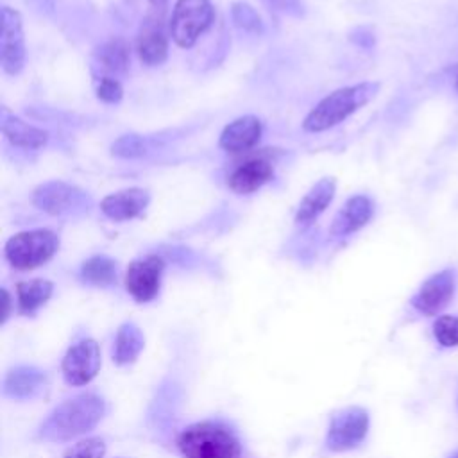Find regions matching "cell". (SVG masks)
Masks as SVG:
<instances>
[{
  "label": "cell",
  "instance_id": "cell-2",
  "mask_svg": "<svg viewBox=\"0 0 458 458\" xmlns=\"http://www.w3.org/2000/svg\"><path fill=\"white\" fill-rule=\"evenodd\" d=\"M379 91V82H360L352 86H345L340 89H335L327 97H324L304 118L302 129L308 132H322L327 131L345 118H349L352 113H356L360 107L369 104Z\"/></svg>",
  "mask_w": 458,
  "mask_h": 458
},
{
  "label": "cell",
  "instance_id": "cell-27",
  "mask_svg": "<svg viewBox=\"0 0 458 458\" xmlns=\"http://www.w3.org/2000/svg\"><path fill=\"white\" fill-rule=\"evenodd\" d=\"M145 152V143L136 134H125L118 138L113 145V154L120 157H136Z\"/></svg>",
  "mask_w": 458,
  "mask_h": 458
},
{
  "label": "cell",
  "instance_id": "cell-18",
  "mask_svg": "<svg viewBox=\"0 0 458 458\" xmlns=\"http://www.w3.org/2000/svg\"><path fill=\"white\" fill-rule=\"evenodd\" d=\"M2 132L14 147L21 148H41L48 141L47 131L7 113V109H2Z\"/></svg>",
  "mask_w": 458,
  "mask_h": 458
},
{
  "label": "cell",
  "instance_id": "cell-16",
  "mask_svg": "<svg viewBox=\"0 0 458 458\" xmlns=\"http://www.w3.org/2000/svg\"><path fill=\"white\" fill-rule=\"evenodd\" d=\"M374 215V204L367 195H352L336 213L331 224V234L345 236L361 229Z\"/></svg>",
  "mask_w": 458,
  "mask_h": 458
},
{
  "label": "cell",
  "instance_id": "cell-22",
  "mask_svg": "<svg viewBox=\"0 0 458 458\" xmlns=\"http://www.w3.org/2000/svg\"><path fill=\"white\" fill-rule=\"evenodd\" d=\"M129 45L116 38V39H109L106 41L98 50H97V61L98 66L104 72H111V73H122L127 70L129 66Z\"/></svg>",
  "mask_w": 458,
  "mask_h": 458
},
{
  "label": "cell",
  "instance_id": "cell-19",
  "mask_svg": "<svg viewBox=\"0 0 458 458\" xmlns=\"http://www.w3.org/2000/svg\"><path fill=\"white\" fill-rule=\"evenodd\" d=\"M45 386V374L34 367H16L4 379V392L11 397H32Z\"/></svg>",
  "mask_w": 458,
  "mask_h": 458
},
{
  "label": "cell",
  "instance_id": "cell-23",
  "mask_svg": "<svg viewBox=\"0 0 458 458\" xmlns=\"http://www.w3.org/2000/svg\"><path fill=\"white\" fill-rule=\"evenodd\" d=\"M81 277L97 286H107L116 281V263L107 256H93L81 267Z\"/></svg>",
  "mask_w": 458,
  "mask_h": 458
},
{
  "label": "cell",
  "instance_id": "cell-21",
  "mask_svg": "<svg viewBox=\"0 0 458 458\" xmlns=\"http://www.w3.org/2000/svg\"><path fill=\"white\" fill-rule=\"evenodd\" d=\"M54 284L47 279H29L21 281L16 286V297H18V308L21 313H34L38 308H41L52 295Z\"/></svg>",
  "mask_w": 458,
  "mask_h": 458
},
{
  "label": "cell",
  "instance_id": "cell-11",
  "mask_svg": "<svg viewBox=\"0 0 458 458\" xmlns=\"http://www.w3.org/2000/svg\"><path fill=\"white\" fill-rule=\"evenodd\" d=\"M86 199V193L63 181H48L34 190L32 202L45 213L61 215L79 206Z\"/></svg>",
  "mask_w": 458,
  "mask_h": 458
},
{
  "label": "cell",
  "instance_id": "cell-29",
  "mask_svg": "<svg viewBox=\"0 0 458 458\" xmlns=\"http://www.w3.org/2000/svg\"><path fill=\"white\" fill-rule=\"evenodd\" d=\"M272 5H276V9L290 13V14H301L302 13V4L301 0H268Z\"/></svg>",
  "mask_w": 458,
  "mask_h": 458
},
{
  "label": "cell",
  "instance_id": "cell-32",
  "mask_svg": "<svg viewBox=\"0 0 458 458\" xmlns=\"http://www.w3.org/2000/svg\"><path fill=\"white\" fill-rule=\"evenodd\" d=\"M449 458H458V451H454V453H453Z\"/></svg>",
  "mask_w": 458,
  "mask_h": 458
},
{
  "label": "cell",
  "instance_id": "cell-33",
  "mask_svg": "<svg viewBox=\"0 0 458 458\" xmlns=\"http://www.w3.org/2000/svg\"><path fill=\"white\" fill-rule=\"evenodd\" d=\"M456 88H458V77H456Z\"/></svg>",
  "mask_w": 458,
  "mask_h": 458
},
{
  "label": "cell",
  "instance_id": "cell-20",
  "mask_svg": "<svg viewBox=\"0 0 458 458\" xmlns=\"http://www.w3.org/2000/svg\"><path fill=\"white\" fill-rule=\"evenodd\" d=\"M143 345H145V336L141 329L132 322L122 324L114 338V361L118 365L132 363L140 356Z\"/></svg>",
  "mask_w": 458,
  "mask_h": 458
},
{
  "label": "cell",
  "instance_id": "cell-28",
  "mask_svg": "<svg viewBox=\"0 0 458 458\" xmlns=\"http://www.w3.org/2000/svg\"><path fill=\"white\" fill-rule=\"evenodd\" d=\"M97 97L106 104H116L123 97V88L116 79L104 75L97 84Z\"/></svg>",
  "mask_w": 458,
  "mask_h": 458
},
{
  "label": "cell",
  "instance_id": "cell-30",
  "mask_svg": "<svg viewBox=\"0 0 458 458\" xmlns=\"http://www.w3.org/2000/svg\"><path fill=\"white\" fill-rule=\"evenodd\" d=\"M2 299H4V313H2V322H5L9 318L11 313V295L7 290H2Z\"/></svg>",
  "mask_w": 458,
  "mask_h": 458
},
{
  "label": "cell",
  "instance_id": "cell-12",
  "mask_svg": "<svg viewBox=\"0 0 458 458\" xmlns=\"http://www.w3.org/2000/svg\"><path fill=\"white\" fill-rule=\"evenodd\" d=\"M261 132H263L261 120L254 114H245L229 122L224 127L218 145L225 152H233V154L245 152V150H250L254 145H258Z\"/></svg>",
  "mask_w": 458,
  "mask_h": 458
},
{
  "label": "cell",
  "instance_id": "cell-17",
  "mask_svg": "<svg viewBox=\"0 0 458 458\" xmlns=\"http://www.w3.org/2000/svg\"><path fill=\"white\" fill-rule=\"evenodd\" d=\"M335 190H336L335 179L324 177L317 181L310 188V191L302 197L297 208V213H295L297 225H310L320 213H324L335 197Z\"/></svg>",
  "mask_w": 458,
  "mask_h": 458
},
{
  "label": "cell",
  "instance_id": "cell-14",
  "mask_svg": "<svg viewBox=\"0 0 458 458\" xmlns=\"http://www.w3.org/2000/svg\"><path fill=\"white\" fill-rule=\"evenodd\" d=\"M274 177V168L268 159L258 156L240 163L227 177V186L240 195L252 193Z\"/></svg>",
  "mask_w": 458,
  "mask_h": 458
},
{
  "label": "cell",
  "instance_id": "cell-8",
  "mask_svg": "<svg viewBox=\"0 0 458 458\" xmlns=\"http://www.w3.org/2000/svg\"><path fill=\"white\" fill-rule=\"evenodd\" d=\"M0 63L4 72L9 75H18L25 64V39L21 16L9 5L2 7Z\"/></svg>",
  "mask_w": 458,
  "mask_h": 458
},
{
  "label": "cell",
  "instance_id": "cell-24",
  "mask_svg": "<svg viewBox=\"0 0 458 458\" xmlns=\"http://www.w3.org/2000/svg\"><path fill=\"white\" fill-rule=\"evenodd\" d=\"M433 335L442 347L458 345V317L442 315L433 324Z\"/></svg>",
  "mask_w": 458,
  "mask_h": 458
},
{
  "label": "cell",
  "instance_id": "cell-26",
  "mask_svg": "<svg viewBox=\"0 0 458 458\" xmlns=\"http://www.w3.org/2000/svg\"><path fill=\"white\" fill-rule=\"evenodd\" d=\"M231 14H233L234 23L240 29H243L247 32H256V34L263 30V25H261V20H259L258 13L249 4L234 2L233 9H231Z\"/></svg>",
  "mask_w": 458,
  "mask_h": 458
},
{
  "label": "cell",
  "instance_id": "cell-5",
  "mask_svg": "<svg viewBox=\"0 0 458 458\" xmlns=\"http://www.w3.org/2000/svg\"><path fill=\"white\" fill-rule=\"evenodd\" d=\"M213 18L209 0H177L170 18V36L181 48H190L213 23Z\"/></svg>",
  "mask_w": 458,
  "mask_h": 458
},
{
  "label": "cell",
  "instance_id": "cell-15",
  "mask_svg": "<svg viewBox=\"0 0 458 458\" xmlns=\"http://www.w3.org/2000/svg\"><path fill=\"white\" fill-rule=\"evenodd\" d=\"M138 55L147 66H157L165 63L168 55V38L163 29L161 18H148L138 34L136 43Z\"/></svg>",
  "mask_w": 458,
  "mask_h": 458
},
{
  "label": "cell",
  "instance_id": "cell-3",
  "mask_svg": "<svg viewBox=\"0 0 458 458\" xmlns=\"http://www.w3.org/2000/svg\"><path fill=\"white\" fill-rule=\"evenodd\" d=\"M177 447L184 458H240L236 435L220 422H197L182 429Z\"/></svg>",
  "mask_w": 458,
  "mask_h": 458
},
{
  "label": "cell",
  "instance_id": "cell-7",
  "mask_svg": "<svg viewBox=\"0 0 458 458\" xmlns=\"http://www.w3.org/2000/svg\"><path fill=\"white\" fill-rule=\"evenodd\" d=\"M100 347L93 338L75 342L64 354L61 369L68 385L81 386L89 383L100 370Z\"/></svg>",
  "mask_w": 458,
  "mask_h": 458
},
{
  "label": "cell",
  "instance_id": "cell-1",
  "mask_svg": "<svg viewBox=\"0 0 458 458\" xmlns=\"http://www.w3.org/2000/svg\"><path fill=\"white\" fill-rule=\"evenodd\" d=\"M106 403L100 395L86 392L57 404L39 428V437L48 442H68L91 431L104 417Z\"/></svg>",
  "mask_w": 458,
  "mask_h": 458
},
{
  "label": "cell",
  "instance_id": "cell-6",
  "mask_svg": "<svg viewBox=\"0 0 458 458\" xmlns=\"http://www.w3.org/2000/svg\"><path fill=\"white\" fill-rule=\"evenodd\" d=\"M369 431V413L361 406H349L331 417L326 445L335 453L358 447Z\"/></svg>",
  "mask_w": 458,
  "mask_h": 458
},
{
  "label": "cell",
  "instance_id": "cell-9",
  "mask_svg": "<svg viewBox=\"0 0 458 458\" xmlns=\"http://www.w3.org/2000/svg\"><path fill=\"white\" fill-rule=\"evenodd\" d=\"M456 288V274L451 268L440 270L429 276L419 288V292L411 297L413 308L426 315L433 317L440 313L453 299Z\"/></svg>",
  "mask_w": 458,
  "mask_h": 458
},
{
  "label": "cell",
  "instance_id": "cell-25",
  "mask_svg": "<svg viewBox=\"0 0 458 458\" xmlns=\"http://www.w3.org/2000/svg\"><path fill=\"white\" fill-rule=\"evenodd\" d=\"M106 444L98 437H88L66 449L63 458H104Z\"/></svg>",
  "mask_w": 458,
  "mask_h": 458
},
{
  "label": "cell",
  "instance_id": "cell-13",
  "mask_svg": "<svg viewBox=\"0 0 458 458\" xmlns=\"http://www.w3.org/2000/svg\"><path fill=\"white\" fill-rule=\"evenodd\" d=\"M148 200H150V195L147 190L127 188L104 197L100 202V209L107 218L123 222L141 215L148 206Z\"/></svg>",
  "mask_w": 458,
  "mask_h": 458
},
{
  "label": "cell",
  "instance_id": "cell-31",
  "mask_svg": "<svg viewBox=\"0 0 458 458\" xmlns=\"http://www.w3.org/2000/svg\"><path fill=\"white\" fill-rule=\"evenodd\" d=\"M150 2H152V4H156V5H161V4H165L166 0H150Z\"/></svg>",
  "mask_w": 458,
  "mask_h": 458
},
{
  "label": "cell",
  "instance_id": "cell-4",
  "mask_svg": "<svg viewBox=\"0 0 458 458\" xmlns=\"http://www.w3.org/2000/svg\"><path fill=\"white\" fill-rule=\"evenodd\" d=\"M59 249V236L48 229L21 231L5 243V258L18 270H30L47 263Z\"/></svg>",
  "mask_w": 458,
  "mask_h": 458
},
{
  "label": "cell",
  "instance_id": "cell-10",
  "mask_svg": "<svg viewBox=\"0 0 458 458\" xmlns=\"http://www.w3.org/2000/svg\"><path fill=\"white\" fill-rule=\"evenodd\" d=\"M165 263L157 256H147L129 265L125 272V288L138 302L152 301L161 286Z\"/></svg>",
  "mask_w": 458,
  "mask_h": 458
}]
</instances>
